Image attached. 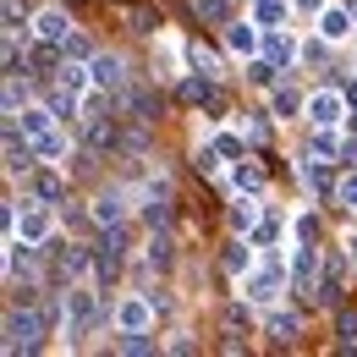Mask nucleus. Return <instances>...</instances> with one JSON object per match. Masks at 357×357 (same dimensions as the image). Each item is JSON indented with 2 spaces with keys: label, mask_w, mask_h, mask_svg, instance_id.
<instances>
[{
  "label": "nucleus",
  "mask_w": 357,
  "mask_h": 357,
  "mask_svg": "<svg viewBox=\"0 0 357 357\" xmlns=\"http://www.w3.org/2000/svg\"><path fill=\"white\" fill-rule=\"evenodd\" d=\"M45 308H11L6 313V352H33L45 335Z\"/></svg>",
  "instance_id": "obj_1"
},
{
  "label": "nucleus",
  "mask_w": 357,
  "mask_h": 357,
  "mask_svg": "<svg viewBox=\"0 0 357 357\" xmlns=\"http://www.w3.org/2000/svg\"><path fill=\"white\" fill-rule=\"evenodd\" d=\"M341 116H347V99H341V93H313L308 99V121L313 127H341Z\"/></svg>",
  "instance_id": "obj_2"
},
{
  "label": "nucleus",
  "mask_w": 357,
  "mask_h": 357,
  "mask_svg": "<svg viewBox=\"0 0 357 357\" xmlns=\"http://www.w3.org/2000/svg\"><path fill=\"white\" fill-rule=\"evenodd\" d=\"M17 236H22V242H33V248L50 236V209H45V198H39V204H28V209L17 215Z\"/></svg>",
  "instance_id": "obj_3"
},
{
  "label": "nucleus",
  "mask_w": 357,
  "mask_h": 357,
  "mask_svg": "<svg viewBox=\"0 0 357 357\" xmlns=\"http://www.w3.org/2000/svg\"><path fill=\"white\" fill-rule=\"evenodd\" d=\"M22 127H17V121H11V127H6V171H28V165H33V160H39V149H33V143H28V149H22Z\"/></svg>",
  "instance_id": "obj_4"
},
{
  "label": "nucleus",
  "mask_w": 357,
  "mask_h": 357,
  "mask_svg": "<svg viewBox=\"0 0 357 357\" xmlns=\"http://www.w3.org/2000/svg\"><path fill=\"white\" fill-rule=\"evenodd\" d=\"M33 39H45V45H66V39H72L66 11H55V6H50V11H39V17H33Z\"/></svg>",
  "instance_id": "obj_5"
},
{
  "label": "nucleus",
  "mask_w": 357,
  "mask_h": 357,
  "mask_svg": "<svg viewBox=\"0 0 357 357\" xmlns=\"http://www.w3.org/2000/svg\"><path fill=\"white\" fill-rule=\"evenodd\" d=\"M89 319H93V297L72 286V291H66V330H72V335H83V330H89Z\"/></svg>",
  "instance_id": "obj_6"
},
{
  "label": "nucleus",
  "mask_w": 357,
  "mask_h": 357,
  "mask_svg": "<svg viewBox=\"0 0 357 357\" xmlns=\"http://www.w3.org/2000/svg\"><path fill=\"white\" fill-rule=\"evenodd\" d=\"M83 269H89V248H77V242L72 248H55V275L61 280H77Z\"/></svg>",
  "instance_id": "obj_7"
},
{
  "label": "nucleus",
  "mask_w": 357,
  "mask_h": 357,
  "mask_svg": "<svg viewBox=\"0 0 357 357\" xmlns=\"http://www.w3.org/2000/svg\"><path fill=\"white\" fill-rule=\"evenodd\" d=\"M319 33L341 45V39L352 33V11H347V6H330V11H319Z\"/></svg>",
  "instance_id": "obj_8"
},
{
  "label": "nucleus",
  "mask_w": 357,
  "mask_h": 357,
  "mask_svg": "<svg viewBox=\"0 0 357 357\" xmlns=\"http://www.w3.org/2000/svg\"><path fill=\"white\" fill-rule=\"evenodd\" d=\"M93 83H99V89H110V93H121V83H127V66H121L116 55H99V61H93Z\"/></svg>",
  "instance_id": "obj_9"
},
{
  "label": "nucleus",
  "mask_w": 357,
  "mask_h": 357,
  "mask_svg": "<svg viewBox=\"0 0 357 357\" xmlns=\"http://www.w3.org/2000/svg\"><path fill=\"white\" fill-rule=\"evenodd\" d=\"M225 45L253 61V50H259V28H253V22H231V28H225Z\"/></svg>",
  "instance_id": "obj_10"
},
{
  "label": "nucleus",
  "mask_w": 357,
  "mask_h": 357,
  "mask_svg": "<svg viewBox=\"0 0 357 357\" xmlns=\"http://www.w3.org/2000/svg\"><path fill=\"white\" fill-rule=\"evenodd\" d=\"M275 291H280V269H275V264H264L253 280H248V297H253V303H269Z\"/></svg>",
  "instance_id": "obj_11"
},
{
  "label": "nucleus",
  "mask_w": 357,
  "mask_h": 357,
  "mask_svg": "<svg viewBox=\"0 0 357 357\" xmlns=\"http://www.w3.org/2000/svg\"><path fill=\"white\" fill-rule=\"evenodd\" d=\"M11 121H17V127L28 132V143H33V137H45V132H50V121H55V110H17Z\"/></svg>",
  "instance_id": "obj_12"
},
{
  "label": "nucleus",
  "mask_w": 357,
  "mask_h": 357,
  "mask_svg": "<svg viewBox=\"0 0 357 357\" xmlns=\"http://www.w3.org/2000/svg\"><path fill=\"white\" fill-rule=\"evenodd\" d=\"M93 225H105V231H110V225H121V198H116V192L93 198Z\"/></svg>",
  "instance_id": "obj_13"
},
{
  "label": "nucleus",
  "mask_w": 357,
  "mask_h": 357,
  "mask_svg": "<svg viewBox=\"0 0 357 357\" xmlns=\"http://www.w3.org/2000/svg\"><path fill=\"white\" fill-rule=\"evenodd\" d=\"M66 192V181L55 176V171H33V198H45V204H55Z\"/></svg>",
  "instance_id": "obj_14"
},
{
  "label": "nucleus",
  "mask_w": 357,
  "mask_h": 357,
  "mask_svg": "<svg viewBox=\"0 0 357 357\" xmlns=\"http://www.w3.org/2000/svg\"><path fill=\"white\" fill-rule=\"evenodd\" d=\"M291 275H297V291H313V286H319V259H313L308 248L297 253V269H291Z\"/></svg>",
  "instance_id": "obj_15"
},
{
  "label": "nucleus",
  "mask_w": 357,
  "mask_h": 357,
  "mask_svg": "<svg viewBox=\"0 0 357 357\" xmlns=\"http://www.w3.org/2000/svg\"><path fill=\"white\" fill-rule=\"evenodd\" d=\"M149 303H154V297H149ZM149 303H121V313H116V319H121V330H149Z\"/></svg>",
  "instance_id": "obj_16"
},
{
  "label": "nucleus",
  "mask_w": 357,
  "mask_h": 357,
  "mask_svg": "<svg viewBox=\"0 0 357 357\" xmlns=\"http://www.w3.org/2000/svg\"><path fill=\"white\" fill-rule=\"evenodd\" d=\"M269 61H275V66L297 61V39H286V33H269Z\"/></svg>",
  "instance_id": "obj_17"
},
{
  "label": "nucleus",
  "mask_w": 357,
  "mask_h": 357,
  "mask_svg": "<svg viewBox=\"0 0 357 357\" xmlns=\"http://www.w3.org/2000/svg\"><path fill=\"white\" fill-rule=\"evenodd\" d=\"M50 110H55L61 121H72V116H77V99H72V89H66V83H61V89L50 93Z\"/></svg>",
  "instance_id": "obj_18"
},
{
  "label": "nucleus",
  "mask_w": 357,
  "mask_h": 357,
  "mask_svg": "<svg viewBox=\"0 0 357 357\" xmlns=\"http://www.w3.org/2000/svg\"><path fill=\"white\" fill-rule=\"evenodd\" d=\"M253 22H264V28H275V22H286V0H259V11H253Z\"/></svg>",
  "instance_id": "obj_19"
},
{
  "label": "nucleus",
  "mask_w": 357,
  "mask_h": 357,
  "mask_svg": "<svg viewBox=\"0 0 357 357\" xmlns=\"http://www.w3.org/2000/svg\"><path fill=\"white\" fill-rule=\"evenodd\" d=\"M33 149H39V160H61V154H66V137L45 132V137H33Z\"/></svg>",
  "instance_id": "obj_20"
},
{
  "label": "nucleus",
  "mask_w": 357,
  "mask_h": 357,
  "mask_svg": "<svg viewBox=\"0 0 357 357\" xmlns=\"http://www.w3.org/2000/svg\"><path fill=\"white\" fill-rule=\"evenodd\" d=\"M291 335H297V319H286V313H275V319H269V341H275V347H286Z\"/></svg>",
  "instance_id": "obj_21"
},
{
  "label": "nucleus",
  "mask_w": 357,
  "mask_h": 357,
  "mask_svg": "<svg viewBox=\"0 0 357 357\" xmlns=\"http://www.w3.org/2000/svg\"><path fill=\"white\" fill-rule=\"evenodd\" d=\"M187 55H192V66H198V72H204V77H220V61H215V50L192 45V50H187Z\"/></svg>",
  "instance_id": "obj_22"
},
{
  "label": "nucleus",
  "mask_w": 357,
  "mask_h": 357,
  "mask_svg": "<svg viewBox=\"0 0 357 357\" xmlns=\"http://www.w3.org/2000/svg\"><path fill=\"white\" fill-rule=\"evenodd\" d=\"M89 77H93V66H89V72H83L77 61H66V66H61V83H66L72 93H77V89H89Z\"/></svg>",
  "instance_id": "obj_23"
},
{
  "label": "nucleus",
  "mask_w": 357,
  "mask_h": 357,
  "mask_svg": "<svg viewBox=\"0 0 357 357\" xmlns=\"http://www.w3.org/2000/svg\"><path fill=\"white\" fill-rule=\"evenodd\" d=\"M116 347H121V352H154V341H149L143 330H121V335H116Z\"/></svg>",
  "instance_id": "obj_24"
},
{
  "label": "nucleus",
  "mask_w": 357,
  "mask_h": 357,
  "mask_svg": "<svg viewBox=\"0 0 357 357\" xmlns=\"http://www.w3.org/2000/svg\"><path fill=\"white\" fill-rule=\"evenodd\" d=\"M231 181H236L242 192H253V187H264V171H259V165H236V171H231Z\"/></svg>",
  "instance_id": "obj_25"
},
{
  "label": "nucleus",
  "mask_w": 357,
  "mask_h": 357,
  "mask_svg": "<svg viewBox=\"0 0 357 357\" xmlns=\"http://www.w3.org/2000/svg\"><path fill=\"white\" fill-rule=\"evenodd\" d=\"M149 264H154V269L171 264V236H149Z\"/></svg>",
  "instance_id": "obj_26"
},
{
  "label": "nucleus",
  "mask_w": 357,
  "mask_h": 357,
  "mask_svg": "<svg viewBox=\"0 0 357 357\" xmlns=\"http://www.w3.org/2000/svg\"><path fill=\"white\" fill-rule=\"evenodd\" d=\"M297 110H303L297 93H291V89H275V116H297Z\"/></svg>",
  "instance_id": "obj_27"
},
{
  "label": "nucleus",
  "mask_w": 357,
  "mask_h": 357,
  "mask_svg": "<svg viewBox=\"0 0 357 357\" xmlns=\"http://www.w3.org/2000/svg\"><path fill=\"white\" fill-rule=\"evenodd\" d=\"M127 22H132L137 33H154V28H160V17H154L149 6H132V17H127Z\"/></svg>",
  "instance_id": "obj_28"
},
{
  "label": "nucleus",
  "mask_w": 357,
  "mask_h": 357,
  "mask_svg": "<svg viewBox=\"0 0 357 357\" xmlns=\"http://www.w3.org/2000/svg\"><path fill=\"white\" fill-rule=\"evenodd\" d=\"M335 198H341L347 209H357V171H352V176H341V181H335Z\"/></svg>",
  "instance_id": "obj_29"
},
{
  "label": "nucleus",
  "mask_w": 357,
  "mask_h": 357,
  "mask_svg": "<svg viewBox=\"0 0 357 357\" xmlns=\"http://www.w3.org/2000/svg\"><path fill=\"white\" fill-rule=\"evenodd\" d=\"M248 264H253V253H248V248H225V269H231V275H242Z\"/></svg>",
  "instance_id": "obj_30"
},
{
  "label": "nucleus",
  "mask_w": 357,
  "mask_h": 357,
  "mask_svg": "<svg viewBox=\"0 0 357 357\" xmlns=\"http://www.w3.org/2000/svg\"><path fill=\"white\" fill-rule=\"evenodd\" d=\"M335 330H341V341H347V347H357V313H347V308H341Z\"/></svg>",
  "instance_id": "obj_31"
},
{
  "label": "nucleus",
  "mask_w": 357,
  "mask_h": 357,
  "mask_svg": "<svg viewBox=\"0 0 357 357\" xmlns=\"http://www.w3.org/2000/svg\"><path fill=\"white\" fill-rule=\"evenodd\" d=\"M253 215H259L253 204H231V225H236V231H248V225H253Z\"/></svg>",
  "instance_id": "obj_32"
},
{
  "label": "nucleus",
  "mask_w": 357,
  "mask_h": 357,
  "mask_svg": "<svg viewBox=\"0 0 357 357\" xmlns=\"http://www.w3.org/2000/svg\"><path fill=\"white\" fill-rule=\"evenodd\" d=\"M215 149H220V160H236V154H242V137L220 132V137H215Z\"/></svg>",
  "instance_id": "obj_33"
},
{
  "label": "nucleus",
  "mask_w": 357,
  "mask_h": 357,
  "mask_svg": "<svg viewBox=\"0 0 357 357\" xmlns=\"http://www.w3.org/2000/svg\"><path fill=\"white\" fill-rule=\"evenodd\" d=\"M248 77H253V83H275V61H253Z\"/></svg>",
  "instance_id": "obj_34"
},
{
  "label": "nucleus",
  "mask_w": 357,
  "mask_h": 357,
  "mask_svg": "<svg viewBox=\"0 0 357 357\" xmlns=\"http://www.w3.org/2000/svg\"><path fill=\"white\" fill-rule=\"evenodd\" d=\"M22 28V0H6V33Z\"/></svg>",
  "instance_id": "obj_35"
},
{
  "label": "nucleus",
  "mask_w": 357,
  "mask_h": 357,
  "mask_svg": "<svg viewBox=\"0 0 357 357\" xmlns=\"http://www.w3.org/2000/svg\"><path fill=\"white\" fill-rule=\"evenodd\" d=\"M6 110H11V116L22 110V83H17V72H11V89H6Z\"/></svg>",
  "instance_id": "obj_36"
},
{
  "label": "nucleus",
  "mask_w": 357,
  "mask_h": 357,
  "mask_svg": "<svg viewBox=\"0 0 357 357\" xmlns=\"http://www.w3.org/2000/svg\"><path fill=\"white\" fill-rule=\"evenodd\" d=\"M143 220H149V225H165V220H171V204H149Z\"/></svg>",
  "instance_id": "obj_37"
},
{
  "label": "nucleus",
  "mask_w": 357,
  "mask_h": 357,
  "mask_svg": "<svg viewBox=\"0 0 357 357\" xmlns=\"http://www.w3.org/2000/svg\"><path fill=\"white\" fill-rule=\"evenodd\" d=\"M61 50H66V61H83V55H89V45H83V39H66Z\"/></svg>",
  "instance_id": "obj_38"
},
{
  "label": "nucleus",
  "mask_w": 357,
  "mask_h": 357,
  "mask_svg": "<svg viewBox=\"0 0 357 357\" xmlns=\"http://www.w3.org/2000/svg\"><path fill=\"white\" fill-rule=\"evenodd\" d=\"M297 6H308V11H313V6H319V0H297Z\"/></svg>",
  "instance_id": "obj_39"
},
{
  "label": "nucleus",
  "mask_w": 357,
  "mask_h": 357,
  "mask_svg": "<svg viewBox=\"0 0 357 357\" xmlns=\"http://www.w3.org/2000/svg\"><path fill=\"white\" fill-rule=\"evenodd\" d=\"M352 259H357V248H352Z\"/></svg>",
  "instance_id": "obj_40"
}]
</instances>
